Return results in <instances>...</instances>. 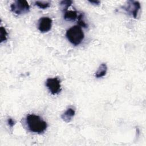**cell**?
<instances>
[{"instance_id":"cell-12","label":"cell","mask_w":146,"mask_h":146,"mask_svg":"<svg viewBox=\"0 0 146 146\" xmlns=\"http://www.w3.org/2000/svg\"><path fill=\"white\" fill-rule=\"evenodd\" d=\"M35 5L37 6L40 9H45L50 7V3L49 2H43V1H35Z\"/></svg>"},{"instance_id":"cell-7","label":"cell","mask_w":146,"mask_h":146,"mask_svg":"<svg viewBox=\"0 0 146 146\" xmlns=\"http://www.w3.org/2000/svg\"><path fill=\"white\" fill-rule=\"evenodd\" d=\"M75 115V111L72 107H69L61 115L62 119L66 123H69Z\"/></svg>"},{"instance_id":"cell-1","label":"cell","mask_w":146,"mask_h":146,"mask_svg":"<svg viewBox=\"0 0 146 146\" xmlns=\"http://www.w3.org/2000/svg\"><path fill=\"white\" fill-rule=\"evenodd\" d=\"M26 123L30 131L38 134L44 132L47 127V123L39 116L35 114L27 115Z\"/></svg>"},{"instance_id":"cell-14","label":"cell","mask_w":146,"mask_h":146,"mask_svg":"<svg viewBox=\"0 0 146 146\" xmlns=\"http://www.w3.org/2000/svg\"><path fill=\"white\" fill-rule=\"evenodd\" d=\"M7 123H8V125L11 128H13L14 127V125L15 124V121L12 118L10 117L7 119Z\"/></svg>"},{"instance_id":"cell-2","label":"cell","mask_w":146,"mask_h":146,"mask_svg":"<svg viewBox=\"0 0 146 146\" xmlns=\"http://www.w3.org/2000/svg\"><path fill=\"white\" fill-rule=\"evenodd\" d=\"M66 36L68 41L74 46L80 44L84 38L83 31L79 25H75L68 29Z\"/></svg>"},{"instance_id":"cell-3","label":"cell","mask_w":146,"mask_h":146,"mask_svg":"<svg viewBox=\"0 0 146 146\" xmlns=\"http://www.w3.org/2000/svg\"><path fill=\"white\" fill-rule=\"evenodd\" d=\"M10 9L17 15H22L29 12L30 5L26 1L17 0L11 4Z\"/></svg>"},{"instance_id":"cell-8","label":"cell","mask_w":146,"mask_h":146,"mask_svg":"<svg viewBox=\"0 0 146 146\" xmlns=\"http://www.w3.org/2000/svg\"><path fill=\"white\" fill-rule=\"evenodd\" d=\"M78 12L74 10H67L64 12L63 18L66 21H73L78 18Z\"/></svg>"},{"instance_id":"cell-13","label":"cell","mask_w":146,"mask_h":146,"mask_svg":"<svg viewBox=\"0 0 146 146\" xmlns=\"http://www.w3.org/2000/svg\"><path fill=\"white\" fill-rule=\"evenodd\" d=\"M83 15L82 14H80L78 15V25L79 26H82L83 27H84V28H86L87 27V24L85 23V22L83 21Z\"/></svg>"},{"instance_id":"cell-10","label":"cell","mask_w":146,"mask_h":146,"mask_svg":"<svg viewBox=\"0 0 146 146\" xmlns=\"http://www.w3.org/2000/svg\"><path fill=\"white\" fill-rule=\"evenodd\" d=\"M7 32L5 27L1 26L0 27V42L2 43L7 40Z\"/></svg>"},{"instance_id":"cell-9","label":"cell","mask_w":146,"mask_h":146,"mask_svg":"<svg viewBox=\"0 0 146 146\" xmlns=\"http://www.w3.org/2000/svg\"><path fill=\"white\" fill-rule=\"evenodd\" d=\"M107 71V66L106 63H103L100 64L98 70L95 72V76L96 78H100L103 77L106 75Z\"/></svg>"},{"instance_id":"cell-5","label":"cell","mask_w":146,"mask_h":146,"mask_svg":"<svg viewBox=\"0 0 146 146\" xmlns=\"http://www.w3.org/2000/svg\"><path fill=\"white\" fill-rule=\"evenodd\" d=\"M122 8L129 14L131 15L134 18L136 19L140 9H141L140 3L138 1H128L125 6Z\"/></svg>"},{"instance_id":"cell-4","label":"cell","mask_w":146,"mask_h":146,"mask_svg":"<svg viewBox=\"0 0 146 146\" xmlns=\"http://www.w3.org/2000/svg\"><path fill=\"white\" fill-rule=\"evenodd\" d=\"M46 86L52 95L58 94L61 91L60 80L58 78H50L46 81Z\"/></svg>"},{"instance_id":"cell-6","label":"cell","mask_w":146,"mask_h":146,"mask_svg":"<svg viewBox=\"0 0 146 146\" xmlns=\"http://www.w3.org/2000/svg\"><path fill=\"white\" fill-rule=\"evenodd\" d=\"M52 26V19L48 17H43L38 21V28L41 33H47Z\"/></svg>"},{"instance_id":"cell-11","label":"cell","mask_w":146,"mask_h":146,"mask_svg":"<svg viewBox=\"0 0 146 146\" xmlns=\"http://www.w3.org/2000/svg\"><path fill=\"white\" fill-rule=\"evenodd\" d=\"M72 1L71 0H66V1H62L60 2V6L62 7V10L64 12L67 10L68 8L72 5Z\"/></svg>"},{"instance_id":"cell-15","label":"cell","mask_w":146,"mask_h":146,"mask_svg":"<svg viewBox=\"0 0 146 146\" xmlns=\"http://www.w3.org/2000/svg\"><path fill=\"white\" fill-rule=\"evenodd\" d=\"M88 2L92 5H99L100 3V1H88Z\"/></svg>"}]
</instances>
